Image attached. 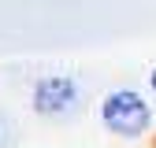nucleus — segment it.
Masks as SVG:
<instances>
[{
	"label": "nucleus",
	"mask_w": 156,
	"mask_h": 148,
	"mask_svg": "<svg viewBox=\"0 0 156 148\" xmlns=\"http://www.w3.org/2000/svg\"><path fill=\"white\" fill-rule=\"evenodd\" d=\"M30 104H34L37 115H45V119H63V115H71V111L82 104V89H78V82L67 78V74H48V78H41L34 85Z\"/></svg>",
	"instance_id": "f03ea898"
},
{
	"label": "nucleus",
	"mask_w": 156,
	"mask_h": 148,
	"mask_svg": "<svg viewBox=\"0 0 156 148\" xmlns=\"http://www.w3.org/2000/svg\"><path fill=\"white\" fill-rule=\"evenodd\" d=\"M149 85H152V92H156V67H152V74H149Z\"/></svg>",
	"instance_id": "7ed1b4c3"
},
{
	"label": "nucleus",
	"mask_w": 156,
	"mask_h": 148,
	"mask_svg": "<svg viewBox=\"0 0 156 148\" xmlns=\"http://www.w3.org/2000/svg\"><path fill=\"white\" fill-rule=\"evenodd\" d=\"M101 122L112 130L115 137H141L145 130L152 126V111H149V104H145L141 92L115 89L101 104Z\"/></svg>",
	"instance_id": "f257e3e1"
}]
</instances>
